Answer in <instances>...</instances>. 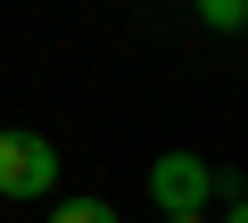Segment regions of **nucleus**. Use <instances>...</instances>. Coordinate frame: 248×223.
<instances>
[{
    "instance_id": "39448f33",
    "label": "nucleus",
    "mask_w": 248,
    "mask_h": 223,
    "mask_svg": "<svg viewBox=\"0 0 248 223\" xmlns=\"http://www.w3.org/2000/svg\"><path fill=\"white\" fill-rule=\"evenodd\" d=\"M166 223H207V215H166Z\"/></svg>"
},
{
    "instance_id": "f03ea898",
    "label": "nucleus",
    "mask_w": 248,
    "mask_h": 223,
    "mask_svg": "<svg viewBox=\"0 0 248 223\" xmlns=\"http://www.w3.org/2000/svg\"><path fill=\"white\" fill-rule=\"evenodd\" d=\"M149 198H157V215H207L215 165H207L199 149H166V157L149 165Z\"/></svg>"
},
{
    "instance_id": "20e7f679",
    "label": "nucleus",
    "mask_w": 248,
    "mask_h": 223,
    "mask_svg": "<svg viewBox=\"0 0 248 223\" xmlns=\"http://www.w3.org/2000/svg\"><path fill=\"white\" fill-rule=\"evenodd\" d=\"M50 223H116V207L108 198H66V207H50Z\"/></svg>"
},
{
    "instance_id": "7ed1b4c3",
    "label": "nucleus",
    "mask_w": 248,
    "mask_h": 223,
    "mask_svg": "<svg viewBox=\"0 0 248 223\" xmlns=\"http://www.w3.org/2000/svg\"><path fill=\"white\" fill-rule=\"evenodd\" d=\"M199 25H215V33H240V25H248V0H199Z\"/></svg>"
},
{
    "instance_id": "f257e3e1",
    "label": "nucleus",
    "mask_w": 248,
    "mask_h": 223,
    "mask_svg": "<svg viewBox=\"0 0 248 223\" xmlns=\"http://www.w3.org/2000/svg\"><path fill=\"white\" fill-rule=\"evenodd\" d=\"M58 190V141L9 124L0 133V198H50Z\"/></svg>"
}]
</instances>
